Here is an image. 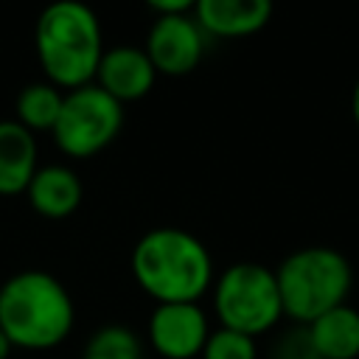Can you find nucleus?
<instances>
[{
  "instance_id": "f257e3e1",
  "label": "nucleus",
  "mask_w": 359,
  "mask_h": 359,
  "mask_svg": "<svg viewBox=\"0 0 359 359\" xmlns=\"http://www.w3.org/2000/svg\"><path fill=\"white\" fill-rule=\"evenodd\" d=\"M132 275L154 303H199L213 283V258L194 233L151 227L132 250Z\"/></svg>"
},
{
  "instance_id": "f03ea898",
  "label": "nucleus",
  "mask_w": 359,
  "mask_h": 359,
  "mask_svg": "<svg viewBox=\"0 0 359 359\" xmlns=\"http://www.w3.org/2000/svg\"><path fill=\"white\" fill-rule=\"evenodd\" d=\"M73 323V297L56 275L45 269H20L0 283V331L11 348H56L67 339Z\"/></svg>"
},
{
  "instance_id": "7ed1b4c3",
  "label": "nucleus",
  "mask_w": 359,
  "mask_h": 359,
  "mask_svg": "<svg viewBox=\"0 0 359 359\" xmlns=\"http://www.w3.org/2000/svg\"><path fill=\"white\" fill-rule=\"evenodd\" d=\"M34 48L45 81L59 90H76L95 81L104 56V36L95 11L79 0H59L39 11Z\"/></svg>"
},
{
  "instance_id": "20e7f679",
  "label": "nucleus",
  "mask_w": 359,
  "mask_h": 359,
  "mask_svg": "<svg viewBox=\"0 0 359 359\" xmlns=\"http://www.w3.org/2000/svg\"><path fill=\"white\" fill-rule=\"evenodd\" d=\"M283 314L300 325L345 303L351 289V264L334 247H300L275 269Z\"/></svg>"
},
{
  "instance_id": "39448f33",
  "label": "nucleus",
  "mask_w": 359,
  "mask_h": 359,
  "mask_svg": "<svg viewBox=\"0 0 359 359\" xmlns=\"http://www.w3.org/2000/svg\"><path fill=\"white\" fill-rule=\"evenodd\" d=\"M213 311L219 328H230L252 339L266 334L283 317L275 269L255 261L230 264L213 283Z\"/></svg>"
},
{
  "instance_id": "423d86ee",
  "label": "nucleus",
  "mask_w": 359,
  "mask_h": 359,
  "mask_svg": "<svg viewBox=\"0 0 359 359\" xmlns=\"http://www.w3.org/2000/svg\"><path fill=\"white\" fill-rule=\"evenodd\" d=\"M121 126L123 104H118L93 81L65 93V104L50 135L62 154L73 160H87L104 151L118 137Z\"/></svg>"
},
{
  "instance_id": "0eeeda50",
  "label": "nucleus",
  "mask_w": 359,
  "mask_h": 359,
  "mask_svg": "<svg viewBox=\"0 0 359 359\" xmlns=\"http://www.w3.org/2000/svg\"><path fill=\"white\" fill-rule=\"evenodd\" d=\"M143 50L157 73L188 76L191 70H196V65L205 56V31L194 20V11L154 17Z\"/></svg>"
},
{
  "instance_id": "6e6552de",
  "label": "nucleus",
  "mask_w": 359,
  "mask_h": 359,
  "mask_svg": "<svg viewBox=\"0 0 359 359\" xmlns=\"http://www.w3.org/2000/svg\"><path fill=\"white\" fill-rule=\"evenodd\" d=\"M146 337L163 359H196L210 337L208 314L199 303H157Z\"/></svg>"
},
{
  "instance_id": "1a4fd4ad",
  "label": "nucleus",
  "mask_w": 359,
  "mask_h": 359,
  "mask_svg": "<svg viewBox=\"0 0 359 359\" xmlns=\"http://www.w3.org/2000/svg\"><path fill=\"white\" fill-rule=\"evenodd\" d=\"M154 81H157V70L151 59L146 56L143 48H135V45H115L104 50L95 70V84L107 95H112L118 104L146 98Z\"/></svg>"
},
{
  "instance_id": "9d476101",
  "label": "nucleus",
  "mask_w": 359,
  "mask_h": 359,
  "mask_svg": "<svg viewBox=\"0 0 359 359\" xmlns=\"http://www.w3.org/2000/svg\"><path fill=\"white\" fill-rule=\"evenodd\" d=\"M272 17L269 0H196L194 20L210 36L238 39L261 31Z\"/></svg>"
},
{
  "instance_id": "9b49d317",
  "label": "nucleus",
  "mask_w": 359,
  "mask_h": 359,
  "mask_svg": "<svg viewBox=\"0 0 359 359\" xmlns=\"http://www.w3.org/2000/svg\"><path fill=\"white\" fill-rule=\"evenodd\" d=\"M25 196H28V205L39 216L67 219L70 213L79 210L84 188L73 168H67L62 163H50V165L36 168V174L31 177V182L25 188Z\"/></svg>"
},
{
  "instance_id": "f8f14e48",
  "label": "nucleus",
  "mask_w": 359,
  "mask_h": 359,
  "mask_svg": "<svg viewBox=\"0 0 359 359\" xmlns=\"http://www.w3.org/2000/svg\"><path fill=\"white\" fill-rule=\"evenodd\" d=\"M36 154V135H31L14 118L0 121V196L25 194L39 168Z\"/></svg>"
},
{
  "instance_id": "ddd939ff",
  "label": "nucleus",
  "mask_w": 359,
  "mask_h": 359,
  "mask_svg": "<svg viewBox=\"0 0 359 359\" xmlns=\"http://www.w3.org/2000/svg\"><path fill=\"white\" fill-rule=\"evenodd\" d=\"M320 359H356L359 356V311L348 303L325 311L306 325Z\"/></svg>"
},
{
  "instance_id": "4468645a",
  "label": "nucleus",
  "mask_w": 359,
  "mask_h": 359,
  "mask_svg": "<svg viewBox=\"0 0 359 359\" xmlns=\"http://www.w3.org/2000/svg\"><path fill=\"white\" fill-rule=\"evenodd\" d=\"M65 104V90L53 87L50 81H31L17 93L14 101V121L25 126L31 135L53 132L59 112Z\"/></svg>"
},
{
  "instance_id": "2eb2a0df",
  "label": "nucleus",
  "mask_w": 359,
  "mask_h": 359,
  "mask_svg": "<svg viewBox=\"0 0 359 359\" xmlns=\"http://www.w3.org/2000/svg\"><path fill=\"white\" fill-rule=\"evenodd\" d=\"M140 356H143L140 337L118 323L98 328L81 351V359H140Z\"/></svg>"
},
{
  "instance_id": "dca6fc26",
  "label": "nucleus",
  "mask_w": 359,
  "mask_h": 359,
  "mask_svg": "<svg viewBox=\"0 0 359 359\" xmlns=\"http://www.w3.org/2000/svg\"><path fill=\"white\" fill-rule=\"evenodd\" d=\"M202 359H258L255 339L230 328H216L210 331L202 353Z\"/></svg>"
},
{
  "instance_id": "f3484780",
  "label": "nucleus",
  "mask_w": 359,
  "mask_h": 359,
  "mask_svg": "<svg viewBox=\"0 0 359 359\" xmlns=\"http://www.w3.org/2000/svg\"><path fill=\"white\" fill-rule=\"evenodd\" d=\"M269 359H320L311 337H309V328L306 325H297L292 331H286L275 345H272V356Z\"/></svg>"
},
{
  "instance_id": "a211bd4d",
  "label": "nucleus",
  "mask_w": 359,
  "mask_h": 359,
  "mask_svg": "<svg viewBox=\"0 0 359 359\" xmlns=\"http://www.w3.org/2000/svg\"><path fill=\"white\" fill-rule=\"evenodd\" d=\"M196 0H149V8L157 17H168V14H188L194 11Z\"/></svg>"
},
{
  "instance_id": "6ab92c4d",
  "label": "nucleus",
  "mask_w": 359,
  "mask_h": 359,
  "mask_svg": "<svg viewBox=\"0 0 359 359\" xmlns=\"http://www.w3.org/2000/svg\"><path fill=\"white\" fill-rule=\"evenodd\" d=\"M351 112H353V121H356V126H359V81H356L353 95H351Z\"/></svg>"
},
{
  "instance_id": "aec40b11",
  "label": "nucleus",
  "mask_w": 359,
  "mask_h": 359,
  "mask_svg": "<svg viewBox=\"0 0 359 359\" xmlns=\"http://www.w3.org/2000/svg\"><path fill=\"white\" fill-rule=\"evenodd\" d=\"M8 353H11V342H8L6 334L0 331V359H8Z\"/></svg>"
}]
</instances>
